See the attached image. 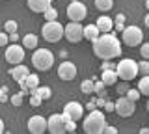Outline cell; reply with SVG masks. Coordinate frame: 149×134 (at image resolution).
<instances>
[{
    "mask_svg": "<svg viewBox=\"0 0 149 134\" xmlns=\"http://www.w3.org/2000/svg\"><path fill=\"white\" fill-rule=\"evenodd\" d=\"M93 52H95L97 58L108 62V60H114L121 54V43L116 35L106 32V34H101L99 37L93 41Z\"/></svg>",
    "mask_w": 149,
    "mask_h": 134,
    "instance_id": "1",
    "label": "cell"
},
{
    "mask_svg": "<svg viewBox=\"0 0 149 134\" xmlns=\"http://www.w3.org/2000/svg\"><path fill=\"white\" fill-rule=\"evenodd\" d=\"M106 127V117L104 114L101 112V110H90V114L86 115V119H84L82 123V128L86 134H102Z\"/></svg>",
    "mask_w": 149,
    "mask_h": 134,
    "instance_id": "2",
    "label": "cell"
},
{
    "mask_svg": "<svg viewBox=\"0 0 149 134\" xmlns=\"http://www.w3.org/2000/svg\"><path fill=\"white\" fill-rule=\"evenodd\" d=\"M116 73H118V78L125 82L134 80L138 76V62H134L132 58H123L116 65Z\"/></svg>",
    "mask_w": 149,
    "mask_h": 134,
    "instance_id": "3",
    "label": "cell"
},
{
    "mask_svg": "<svg viewBox=\"0 0 149 134\" xmlns=\"http://www.w3.org/2000/svg\"><path fill=\"white\" fill-rule=\"evenodd\" d=\"M32 65L37 71H49L54 65V54L49 49H36V52L32 54Z\"/></svg>",
    "mask_w": 149,
    "mask_h": 134,
    "instance_id": "4",
    "label": "cell"
},
{
    "mask_svg": "<svg viewBox=\"0 0 149 134\" xmlns=\"http://www.w3.org/2000/svg\"><path fill=\"white\" fill-rule=\"evenodd\" d=\"M41 34H43L45 41L56 43V41H60L63 37V26L58 21H47L43 24V28H41Z\"/></svg>",
    "mask_w": 149,
    "mask_h": 134,
    "instance_id": "5",
    "label": "cell"
},
{
    "mask_svg": "<svg viewBox=\"0 0 149 134\" xmlns=\"http://www.w3.org/2000/svg\"><path fill=\"white\" fill-rule=\"evenodd\" d=\"M143 41V32L138 26H125L123 28V43L127 47H140Z\"/></svg>",
    "mask_w": 149,
    "mask_h": 134,
    "instance_id": "6",
    "label": "cell"
},
{
    "mask_svg": "<svg viewBox=\"0 0 149 134\" xmlns=\"http://www.w3.org/2000/svg\"><path fill=\"white\" fill-rule=\"evenodd\" d=\"M84 26L77 21H71L67 26H63V37H67L69 43H78L80 39H84Z\"/></svg>",
    "mask_w": 149,
    "mask_h": 134,
    "instance_id": "7",
    "label": "cell"
},
{
    "mask_svg": "<svg viewBox=\"0 0 149 134\" xmlns=\"http://www.w3.org/2000/svg\"><path fill=\"white\" fill-rule=\"evenodd\" d=\"M136 103L134 101H130L129 97H119L118 99V103H114V112L121 115V117H129V115H132L134 114V110H136V106H134Z\"/></svg>",
    "mask_w": 149,
    "mask_h": 134,
    "instance_id": "8",
    "label": "cell"
},
{
    "mask_svg": "<svg viewBox=\"0 0 149 134\" xmlns=\"http://www.w3.org/2000/svg\"><path fill=\"white\" fill-rule=\"evenodd\" d=\"M86 15H88L86 6H84L82 2H78V0H73V2L67 6V19H69V21L80 22V21L86 19Z\"/></svg>",
    "mask_w": 149,
    "mask_h": 134,
    "instance_id": "9",
    "label": "cell"
},
{
    "mask_svg": "<svg viewBox=\"0 0 149 134\" xmlns=\"http://www.w3.org/2000/svg\"><path fill=\"white\" fill-rule=\"evenodd\" d=\"M24 60V47L17 43L6 45V62H9L11 65H17Z\"/></svg>",
    "mask_w": 149,
    "mask_h": 134,
    "instance_id": "10",
    "label": "cell"
},
{
    "mask_svg": "<svg viewBox=\"0 0 149 134\" xmlns=\"http://www.w3.org/2000/svg\"><path fill=\"white\" fill-rule=\"evenodd\" d=\"M47 131L52 134H63L65 132V121L62 117V114H52L47 119Z\"/></svg>",
    "mask_w": 149,
    "mask_h": 134,
    "instance_id": "11",
    "label": "cell"
},
{
    "mask_svg": "<svg viewBox=\"0 0 149 134\" xmlns=\"http://www.w3.org/2000/svg\"><path fill=\"white\" fill-rule=\"evenodd\" d=\"M63 114L67 115L69 119H73V121H78L84 115V106L80 103H77V101H71V103H67L63 106Z\"/></svg>",
    "mask_w": 149,
    "mask_h": 134,
    "instance_id": "12",
    "label": "cell"
},
{
    "mask_svg": "<svg viewBox=\"0 0 149 134\" xmlns=\"http://www.w3.org/2000/svg\"><path fill=\"white\" fill-rule=\"evenodd\" d=\"M28 131L32 134H43L47 131V119L43 115H32L28 119Z\"/></svg>",
    "mask_w": 149,
    "mask_h": 134,
    "instance_id": "13",
    "label": "cell"
},
{
    "mask_svg": "<svg viewBox=\"0 0 149 134\" xmlns=\"http://www.w3.org/2000/svg\"><path fill=\"white\" fill-rule=\"evenodd\" d=\"M28 73H30V71H28V67H26V65H22V63H17V65L13 67L11 71H9V75H11V76L19 82V84H21V87H22L21 93H26V91H28V87L24 86V78H26Z\"/></svg>",
    "mask_w": 149,
    "mask_h": 134,
    "instance_id": "14",
    "label": "cell"
},
{
    "mask_svg": "<svg viewBox=\"0 0 149 134\" xmlns=\"http://www.w3.org/2000/svg\"><path fill=\"white\" fill-rule=\"evenodd\" d=\"M58 76L62 78V80H65V82L73 80V78L77 76V65H74L73 62H63V63H60V67H58Z\"/></svg>",
    "mask_w": 149,
    "mask_h": 134,
    "instance_id": "15",
    "label": "cell"
},
{
    "mask_svg": "<svg viewBox=\"0 0 149 134\" xmlns=\"http://www.w3.org/2000/svg\"><path fill=\"white\" fill-rule=\"evenodd\" d=\"M52 0H28V8L34 13H43L47 8H50Z\"/></svg>",
    "mask_w": 149,
    "mask_h": 134,
    "instance_id": "16",
    "label": "cell"
},
{
    "mask_svg": "<svg viewBox=\"0 0 149 134\" xmlns=\"http://www.w3.org/2000/svg\"><path fill=\"white\" fill-rule=\"evenodd\" d=\"M95 26L99 28L101 34H106V32H110L112 28H114V21H112V17H106V15H102L97 19L95 22Z\"/></svg>",
    "mask_w": 149,
    "mask_h": 134,
    "instance_id": "17",
    "label": "cell"
},
{
    "mask_svg": "<svg viewBox=\"0 0 149 134\" xmlns=\"http://www.w3.org/2000/svg\"><path fill=\"white\" fill-rule=\"evenodd\" d=\"M101 80L104 82V86H114L116 82H118V73H116V69H102Z\"/></svg>",
    "mask_w": 149,
    "mask_h": 134,
    "instance_id": "18",
    "label": "cell"
},
{
    "mask_svg": "<svg viewBox=\"0 0 149 134\" xmlns=\"http://www.w3.org/2000/svg\"><path fill=\"white\" fill-rule=\"evenodd\" d=\"M82 34H84V37H86L88 41H91V43H93V41L101 35V32H99V28H97L95 24H88V26H84Z\"/></svg>",
    "mask_w": 149,
    "mask_h": 134,
    "instance_id": "19",
    "label": "cell"
},
{
    "mask_svg": "<svg viewBox=\"0 0 149 134\" xmlns=\"http://www.w3.org/2000/svg\"><path fill=\"white\" fill-rule=\"evenodd\" d=\"M22 47L28 49V50H36V49H37V35L26 34L24 37H22Z\"/></svg>",
    "mask_w": 149,
    "mask_h": 134,
    "instance_id": "20",
    "label": "cell"
},
{
    "mask_svg": "<svg viewBox=\"0 0 149 134\" xmlns=\"http://www.w3.org/2000/svg\"><path fill=\"white\" fill-rule=\"evenodd\" d=\"M24 86L28 87V90H34V87L39 86V76L34 75V73H28L26 78H24Z\"/></svg>",
    "mask_w": 149,
    "mask_h": 134,
    "instance_id": "21",
    "label": "cell"
},
{
    "mask_svg": "<svg viewBox=\"0 0 149 134\" xmlns=\"http://www.w3.org/2000/svg\"><path fill=\"white\" fill-rule=\"evenodd\" d=\"M30 93H34V95H37V97H41L43 101H47V99H50V87H41V86H37V87H34V90H30Z\"/></svg>",
    "mask_w": 149,
    "mask_h": 134,
    "instance_id": "22",
    "label": "cell"
},
{
    "mask_svg": "<svg viewBox=\"0 0 149 134\" xmlns=\"http://www.w3.org/2000/svg\"><path fill=\"white\" fill-rule=\"evenodd\" d=\"M95 8L102 13L110 11L112 8H114V0H95Z\"/></svg>",
    "mask_w": 149,
    "mask_h": 134,
    "instance_id": "23",
    "label": "cell"
},
{
    "mask_svg": "<svg viewBox=\"0 0 149 134\" xmlns=\"http://www.w3.org/2000/svg\"><path fill=\"white\" fill-rule=\"evenodd\" d=\"M138 91H140L142 95H147V97H149V75H146V76L140 78V82H138Z\"/></svg>",
    "mask_w": 149,
    "mask_h": 134,
    "instance_id": "24",
    "label": "cell"
},
{
    "mask_svg": "<svg viewBox=\"0 0 149 134\" xmlns=\"http://www.w3.org/2000/svg\"><path fill=\"white\" fill-rule=\"evenodd\" d=\"M80 90H82V93H93V91H95V82L93 80H84L82 82V86H80Z\"/></svg>",
    "mask_w": 149,
    "mask_h": 134,
    "instance_id": "25",
    "label": "cell"
},
{
    "mask_svg": "<svg viewBox=\"0 0 149 134\" xmlns=\"http://www.w3.org/2000/svg\"><path fill=\"white\" fill-rule=\"evenodd\" d=\"M138 75H142V76L149 75V60H146V62H138Z\"/></svg>",
    "mask_w": 149,
    "mask_h": 134,
    "instance_id": "26",
    "label": "cell"
},
{
    "mask_svg": "<svg viewBox=\"0 0 149 134\" xmlns=\"http://www.w3.org/2000/svg\"><path fill=\"white\" fill-rule=\"evenodd\" d=\"M43 13H45V19H47V21H56V17H58V11H56L52 6H50V8H47V10H45Z\"/></svg>",
    "mask_w": 149,
    "mask_h": 134,
    "instance_id": "27",
    "label": "cell"
},
{
    "mask_svg": "<svg viewBox=\"0 0 149 134\" xmlns=\"http://www.w3.org/2000/svg\"><path fill=\"white\" fill-rule=\"evenodd\" d=\"M19 24L17 21H6V24H4V32H8V34H11V32H17Z\"/></svg>",
    "mask_w": 149,
    "mask_h": 134,
    "instance_id": "28",
    "label": "cell"
},
{
    "mask_svg": "<svg viewBox=\"0 0 149 134\" xmlns=\"http://www.w3.org/2000/svg\"><path fill=\"white\" fill-rule=\"evenodd\" d=\"M125 93H127L125 97H129V99H130V101H134V103H136V101L140 99V97H142V93L138 91V87H136V90H127Z\"/></svg>",
    "mask_w": 149,
    "mask_h": 134,
    "instance_id": "29",
    "label": "cell"
},
{
    "mask_svg": "<svg viewBox=\"0 0 149 134\" xmlns=\"http://www.w3.org/2000/svg\"><path fill=\"white\" fill-rule=\"evenodd\" d=\"M140 54H142V58L143 60H149V41L147 43H140Z\"/></svg>",
    "mask_w": 149,
    "mask_h": 134,
    "instance_id": "30",
    "label": "cell"
},
{
    "mask_svg": "<svg viewBox=\"0 0 149 134\" xmlns=\"http://www.w3.org/2000/svg\"><path fill=\"white\" fill-rule=\"evenodd\" d=\"M93 93H97L99 97H104V82H95V91Z\"/></svg>",
    "mask_w": 149,
    "mask_h": 134,
    "instance_id": "31",
    "label": "cell"
},
{
    "mask_svg": "<svg viewBox=\"0 0 149 134\" xmlns=\"http://www.w3.org/2000/svg\"><path fill=\"white\" fill-rule=\"evenodd\" d=\"M123 24H125V15H116V21H114V26H118V28L123 30Z\"/></svg>",
    "mask_w": 149,
    "mask_h": 134,
    "instance_id": "32",
    "label": "cell"
},
{
    "mask_svg": "<svg viewBox=\"0 0 149 134\" xmlns=\"http://www.w3.org/2000/svg\"><path fill=\"white\" fill-rule=\"evenodd\" d=\"M6 45H9V35L8 32H0V47H6Z\"/></svg>",
    "mask_w": 149,
    "mask_h": 134,
    "instance_id": "33",
    "label": "cell"
},
{
    "mask_svg": "<svg viewBox=\"0 0 149 134\" xmlns=\"http://www.w3.org/2000/svg\"><path fill=\"white\" fill-rule=\"evenodd\" d=\"M77 131V121H65V132H74Z\"/></svg>",
    "mask_w": 149,
    "mask_h": 134,
    "instance_id": "34",
    "label": "cell"
},
{
    "mask_svg": "<svg viewBox=\"0 0 149 134\" xmlns=\"http://www.w3.org/2000/svg\"><path fill=\"white\" fill-rule=\"evenodd\" d=\"M41 103H43V99H41V97H37V95H34V93H32V97H30V104H32V106H39Z\"/></svg>",
    "mask_w": 149,
    "mask_h": 134,
    "instance_id": "35",
    "label": "cell"
},
{
    "mask_svg": "<svg viewBox=\"0 0 149 134\" xmlns=\"http://www.w3.org/2000/svg\"><path fill=\"white\" fill-rule=\"evenodd\" d=\"M11 103L15 104V106H21V103H22V93H19V95H13V97H11Z\"/></svg>",
    "mask_w": 149,
    "mask_h": 134,
    "instance_id": "36",
    "label": "cell"
},
{
    "mask_svg": "<svg viewBox=\"0 0 149 134\" xmlns=\"http://www.w3.org/2000/svg\"><path fill=\"white\" fill-rule=\"evenodd\" d=\"M102 132H104V134H116V132H118V128H114V127H108V125H106V127H104V131H102Z\"/></svg>",
    "mask_w": 149,
    "mask_h": 134,
    "instance_id": "37",
    "label": "cell"
},
{
    "mask_svg": "<svg viewBox=\"0 0 149 134\" xmlns=\"http://www.w3.org/2000/svg\"><path fill=\"white\" fill-rule=\"evenodd\" d=\"M104 110H106V112H114V103L106 101V103H104Z\"/></svg>",
    "mask_w": 149,
    "mask_h": 134,
    "instance_id": "38",
    "label": "cell"
},
{
    "mask_svg": "<svg viewBox=\"0 0 149 134\" xmlns=\"http://www.w3.org/2000/svg\"><path fill=\"white\" fill-rule=\"evenodd\" d=\"M8 35H9V41H11V43H17V41H19L17 32H11V34H8Z\"/></svg>",
    "mask_w": 149,
    "mask_h": 134,
    "instance_id": "39",
    "label": "cell"
},
{
    "mask_svg": "<svg viewBox=\"0 0 149 134\" xmlns=\"http://www.w3.org/2000/svg\"><path fill=\"white\" fill-rule=\"evenodd\" d=\"M127 90H129L127 86H119V93H125V91H127Z\"/></svg>",
    "mask_w": 149,
    "mask_h": 134,
    "instance_id": "40",
    "label": "cell"
},
{
    "mask_svg": "<svg viewBox=\"0 0 149 134\" xmlns=\"http://www.w3.org/2000/svg\"><path fill=\"white\" fill-rule=\"evenodd\" d=\"M86 106H88V110H93V108H95V103H88Z\"/></svg>",
    "mask_w": 149,
    "mask_h": 134,
    "instance_id": "41",
    "label": "cell"
},
{
    "mask_svg": "<svg viewBox=\"0 0 149 134\" xmlns=\"http://www.w3.org/2000/svg\"><path fill=\"white\" fill-rule=\"evenodd\" d=\"M140 132H142V134H149V127H143V128H142Z\"/></svg>",
    "mask_w": 149,
    "mask_h": 134,
    "instance_id": "42",
    "label": "cell"
},
{
    "mask_svg": "<svg viewBox=\"0 0 149 134\" xmlns=\"http://www.w3.org/2000/svg\"><path fill=\"white\" fill-rule=\"evenodd\" d=\"M143 22H146V26H147V28H149V13H147V15H146V19H143Z\"/></svg>",
    "mask_w": 149,
    "mask_h": 134,
    "instance_id": "43",
    "label": "cell"
},
{
    "mask_svg": "<svg viewBox=\"0 0 149 134\" xmlns=\"http://www.w3.org/2000/svg\"><path fill=\"white\" fill-rule=\"evenodd\" d=\"M0 132H4V121L0 119Z\"/></svg>",
    "mask_w": 149,
    "mask_h": 134,
    "instance_id": "44",
    "label": "cell"
},
{
    "mask_svg": "<svg viewBox=\"0 0 149 134\" xmlns=\"http://www.w3.org/2000/svg\"><path fill=\"white\" fill-rule=\"evenodd\" d=\"M146 8H147V11H149V0H147V2H146Z\"/></svg>",
    "mask_w": 149,
    "mask_h": 134,
    "instance_id": "45",
    "label": "cell"
},
{
    "mask_svg": "<svg viewBox=\"0 0 149 134\" xmlns=\"http://www.w3.org/2000/svg\"><path fill=\"white\" fill-rule=\"evenodd\" d=\"M147 112H149V101H147Z\"/></svg>",
    "mask_w": 149,
    "mask_h": 134,
    "instance_id": "46",
    "label": "cell"
}]
</instances>
